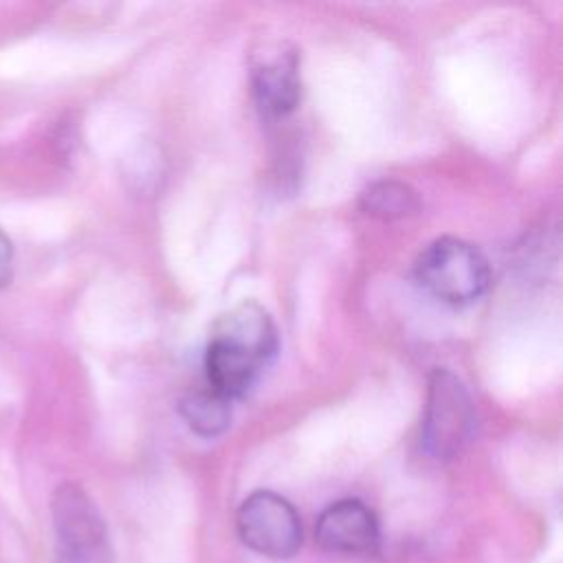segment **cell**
Wrapping results in <instances>:
<instances>
[{
  "label": "cell",
  "instance_id": "obj_1",
  "mask_svg": "<svg viewBox=\"0 0 563 563\" xmlns=\"http://www.w3.org/2000/svg\"><path fill=\"white\" fill-rule=\"evenodd\" d=\"M277 328L255 301L224 312L209 336L205 352L207 387L233 400L246 396L277 354Z\"/></svg>",
  "mask_w": 563,
  "mask_h": 563
},
{
  "label": "cell",
  "instance_id": "obj_2",
  "mask_svg": "<svg viewBox=\"0 0 563 563\" xmlns=\"http://www.w3.org/2000/svg\"><path fill=\"white\" fill-rule=\"evenodd\" d=\"M413 273L424 292L451 306L477 301L490 284V266L482 251L453 235L429 242L420 251Z\"/></svg>",
  "mask_w": 563,
  "mask_h": 563
},
{
  "label": "cell",
  "instance_id": "obj_3",
  "mask_svg": "<svg viewBox=\"0 0 563 563\" xmlns=\"http://www.w3.org/2000/svg\"><path fill=\"white\" fill-rule=\"evenodd\" d=\"M57 563H112L106 519L90 495L75 482H64L51 497Z\"/></svg>",
  "mask_w": 563,
  "mask_h": 563
},
{
  "label": "cell",
  "instance_id": "obj_4",
  "mask_svg": "<svg viewBox=\"0 0 563 563\" xmlns=\"http://www.w3.org/2000/svg\"><path fill=\"white\" fill-rule=\"evenodd\" d=\"M475 433V407L462 380L435 367L429 376V391L422 418V446L435 460H451Z\"/></svg>",
  "mask_w": 563,
  "mask_h": 563
},
{
  "label": "cell",
  "instance_id": "obj_5",
  "mask_svg": "<svg viewBox=\"0 0 563 563\" xmlns=\"http://www.w3.org/2000/svg\"><path fill=\"white\" fill-rule=\"evenodd\" d=\"M235 528L249 550L275 561L292 559L303 541L295 506L273 490L251 493L238 508Z\"/></svg>",
  "mask_w": 563,
  "mask_h": 563
},
{
  "label": "cell",
  "instance_id": "obj_6",
  "mask_svg": "<svg viewBox=\"0 0 563 563\" xmlns=\"http://www.w3.org/2000/svg\"><path fill=\"white\" fill-rule=\"evenodd\" d=\"M314 541L332 554H374L380 543L378 519L361 499H339L317 517Z\"/></svg>",
  "mask_w": 563,
  "mask_h": 563
},
{
  "label": "cell",
  "instance_id": "obj_7",
  "mask_svg": "<svg viewBox=\"0 0 563 563\" xmlns=\"http://www.w3.org/2000/svg\"><path fill=\"white\" fill-rule=\"evenodd\" d=\"M251 88L255 103L266 117L290 114L301 99L299 57L284 44L266 46L253 57Z\"/></svg>",
  "mask_w": 563,
  "mask_h": 563
},
{
  "label": "cell",
  "instance_id": "obj_8",
  "mask_svg": "<svg viewBox=\"0 0 563 563\" xmlns=\"http://www.w3.org/2000/svg\"><path fill=\"white\" fill-rule=\"evenodd\" d=\"M422 202L413 187L400 180H376L361 194V209L378 220H402L420 211Z\"/></svg>",
  "mask_w": 563,
  "mask_h": 563
},
{
  "label": "cell",
  "instance_id": "obj_9",
  "mask_svg": "<svg viewBox=\"0 0 563 563\" xmlns=\"http://www.w3.org/2000/svg\"><path fill=\"white\" fill-rule=\"evenodd\" d=\"M178 411L187 427L202 438L220 435L231 422V400L211 387L194 389L183 396Z\"/></svg>",
  "mask_w": 563,
  "mask_h": 563
},
{
  "label": "cell",
  "instance_id": "obj_10",
  "mask_svg": "<svg viewBox=\"0 0 563 563\" xmlns=\"http://www.w3.org/2000/svg\"><path fill=\"white\" fill-rule=\"evenodd\" d=\"M13 275V244L7 233L0 229V288L11 282Z\"/></svg>",
  "mask_w": 563,
  "mask_h": 563
}]
</instances>
